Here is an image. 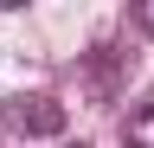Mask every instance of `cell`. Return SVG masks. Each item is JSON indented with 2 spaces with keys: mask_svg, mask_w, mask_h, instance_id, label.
Instances as JSON below:
<instances>
[{
  "mask_svg": "<svg viewBox=\"0 0 154 148\" xmlns=\"http://www.w3.org/2000/svg\"><path fill=\"white\" fill-rule=\"evenodd\" d=\"M71 109L58 97H7L0 103V129L7 135H64Z\"/></svg>",
  "mask_w": 154,
  "mask_h": 148,
  "instance_id": "1",
  "label": "cell"
},
{
  "mask_svg": "<svg viewBox=\"0 0 154 148\" xmlns=\"http://www.w3.org/2000/svg\"><path fill=\"white\" fill-rule=\"evenodd\" d=\"M122 142L128 148H154V103H141V109L122 116Z\"/></svg>",
  "mask_w": 154,
  "mask_h": 148,
  "instance_id": "2",
  "label": "cell"
},
{
  "mask_svg": "<svg viewBox=\"0 0 154 148\" xmlns=\"http://www.w3.org/2000/svg\"><path fill=\"white\" fill-rule=\"evenodd\" d=\"M135 20H141V32L154 39V0H141V7H135Z\"/></svg>",
  "mask_w": 154,
  "mask_h": 148,
  "instance_id": "3",
  "label": "cell"
}]
</instances>
